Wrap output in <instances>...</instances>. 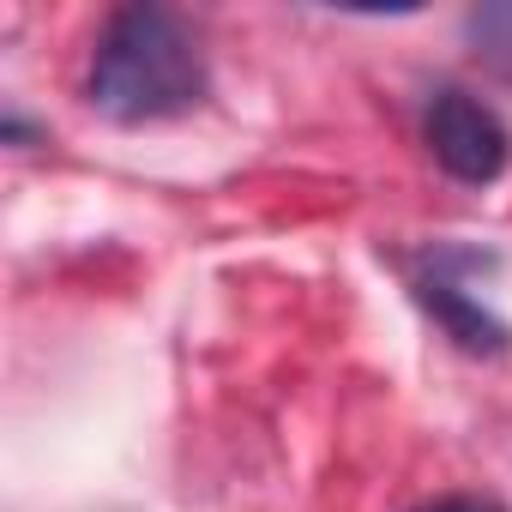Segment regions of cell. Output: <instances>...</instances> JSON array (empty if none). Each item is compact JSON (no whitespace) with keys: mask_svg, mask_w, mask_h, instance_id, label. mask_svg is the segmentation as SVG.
I'll use <instances>...</instances> for the list:
<instances>
[{"mask_svg":"<svg viewBox=\"0 0 512 512\" xmlns=\"http://www.w3.org/2000/svg\"><path fill=\"white\" fill-rule=\"evenodd\" d=\"M85 97L121 127L187 115L205 97L199 37L169 7H121V13H109V25L97 31V49H91Z\"/></svg>","mask_w":512,"mask_h":512,"instance_id":"cell-1","label":"cell"},{"mask_svg":"<svg viewBox=\"0 0 512 512\" xmlns=\"http://www.w3.org/2000/svg\"><path fill=\"white\" fill-rule=\"evenodd\" d=\"M428 151L452 181L488 187V181H500V169L512 157V139H506V127L488 103H476L464 91H440L428 103Z\"/></svg>","mask_w":512,"mask_h":512,"instance_id":"cell-2","label":"cell"},{"mask_svg":"<svg viewBox=\"0 0 512 512\" xmlns=\"http://www.w3.org/2000/svg\"><path fill=\"white\" fill-rule=\"evenodd\" d=\"M416 290H422V302L440 314V326H446V332H452L464 350H476V356H494V350H506V326H500V320H494L482 302H470V296H464V290H458V284L440 272V266H434V272H428Z\"/></svg>","mask_w":512,"mask_h":512,"instance_id":"cell-3","label":"cell"},{"mask_svg":"<svg viewBox=\"0 0 512 512\" xmlns=\"http://www.w3.org/2000/svg\"><path fill=\"white\" fill-rule=\"evenodd\" d=\"M422 512H500V506L482 500V494H446V500H434V506H422Z\"/></svg>","mask_w":512,"mask_h":512,"instance_id":"cell-4","label":"cell"}]
</instances>
